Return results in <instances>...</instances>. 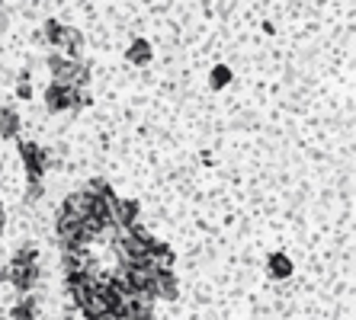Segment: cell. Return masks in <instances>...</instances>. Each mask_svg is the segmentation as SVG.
<instances>
[{
  "instance_id": "8",
  "label": "cell",
  "mask_w": 356,
  "mask_h": 320,
  "mask_svg": "<svg viewBox=\"0 0 356 320\" xmlns=\"http://www.w3.org/2000/svg\"><path fill=\"white\" fill-rule=\"evenodd\" d=\"M266 276H270V279H276V282L289 279V276H292V260L282 253V250L270 253V256H266Z\"/></svg>"
},
{
  "instance_id": "17",
  "label": "cell",
  "mask_w": 356,
  "mask_h": 320,
  "mask_svg": "<svg viewBox=\"0 0 356 320\" xmlns=\"http://www.w3.org/2000/svg\"><path fill=\"white\" fill-rule=\"evenodd\" d=\"M90 103H93L90 90H74V109H71V112H81V109L90 106Z\"/></svg>"
},
{
  "instance_id": "7",
  "label": "cell",
  "mask_w": 356,
  "mask_h": 320,
  "mask_svg": "<svg viewBox=\"0 0 356 320\" xmlns=\"http://www.w3.org/2000/svg\"><path fill=\"white\" fill-rule=\"evenodd\" d=\"M90 205H93V196L87 192V189H77V192H71V196L61 202L58 212L71 214V218H77V221H83L87 214H90Z\"/></svg>"
},
{
  "instance_id": "2",
  "label": "cell",
  "mask_w": 356,
  "mask_h": 320,
  "mask_svg": "<svg viewBox=\"0 0 356 320\" xmlns=\"http://www.w3.org/2000/svg\"><path fill=\"white\" fill-rule=\"evenodd\" d=\"M180 295V282H177L174 269H158L151 279V298L154 301H177Z\"/></svg>"
},
{
  "instance_id": "9",
  "label": "cell",
  "mask_w": 356,
  "mask_h": 320,
  "mask_svg": "<svg viewBox=\"0 0 356 320\" xmlns=\"http://www.w3.org/2000/svg\"><path fill=\"white\" fill-rule=\"evenodd\" d=\"M151 45L145 39H135L132 45H129V49H125V61H129V65H138V67H148L151 65Z\"/></svg>"
},
{
  "instance_id": "18",
  "label": "cell",
  "mask_w": 356,
  "mask_h": 320,
  "mask_svg": "<svg viewBox=\"0 0 356 320\" xmlns=\"http://www.w3.org/2000/svg\"><path fill=\"white\" fill-rule=\"evenodd\" d=\"M3 230H7V208L0 202V237H3Z\"/></svg>"
},
{
  "instance_id": "15",
  "label": "cell",
  "mask_w": 356,
  "mask_h": 320,
  "mask_svg": "<svg viewBox=\"0 0 356 320\" xmlns=\"http://www.w3.org/2000/svg\"><path fill=\"white\" fill-rule=\"evenodd\" d=\"M17 96H19V99H29V96H33V83H29V71H19V77H17Z\"/></svg>"
},
{
  "instance_id": "1",
  "label": "cell",
  "mask_w": 356,
  "mask_h": 320,
  "mask_svg": "<svg viewBox=\"0 0 356 320\" xmlns=\"http://www.w3.org/2000/svg\"><path fill=\"white\" fill-rule=\"evenodd\" d=\"M19 160L26 167V180L39 183L45 176V167H49V151L39 148L35 141H19Z\"/></svg>"
},
{
  "instance_id": "19",
  "label": "cell",
  "mask_w": 356,
  "mask_h": 320,
  "mask_svg": "<svg viewBox=\"0 0 356 320\" xmlns=\"http://www.w3.org/2000/svg\"><path fill=\"white\" fill-rule=\"evenodd\" d=\"M0 112H3V103H0Z\"/></svg>"
},
{
  "instance_id": "6",
  "label": "cell",
  "mask_w": 356,
  "mask_h": 320,
  "mask_svg": "<svg viewBox=\"0 0 356 320\" xmlns=\"http://www.w3.org/2000/svg\"><path fill=\"white\" fill-rule=\"evenodd\" d=\"M138 199H116L113 202V228H132V224H138Z\"/></svg>"
},
{
  "instance_id": "3",
  "label": "cell",
  "mask_w": 356,
  "mask_h": 320,
  "mask_svg": "<svg viewBox=\"0 0 356 320\" xmlns=\"http://www.w3.org/2000/svg\"><path fill=\"white\" fill-rule=\"evenodd\" d=\"M7 282L10 288H17L19 295H29L35 288V282H39V266H17L10 263L7 266Z\"/></svg>"
},
{
  "instance_id": "11",
  "label": "cell",
  "mask_w": 356,
  "mask_h": 320,
  "mask_svg": "<svg viewBox=\"0 0 356 320\" xmlns=\"http://www.w3.org/2000/svg\"><path fill=\"white\" fill-rule=\"evenodd\" d=\"M10 263H17V266H35V263H39V246H35L33 240H23V244L17 246V253L10 256Z\"/></svg>"
},
{
  "instance_id": "13",
  "label": "cell",
  "mask_w": 356,
  "mask_h": 320,
  "mask_svg": "<svg viewBox=\"0 0 356 320\" xmlns=\"http://www.w3.org/2000/svg\"><path fill=\"white\" fill-rule=\"evenodd\" d=\"M209 83H212V90H222V87H228V83H232V71H228L225 65H218L216 71L209 74Z\"/></svg>"
},
{
  "instance_id": "20",
  "label": "cell",
  "mask_w": 356,
  "mask_h": 320,
  "mask_svg": "<svg viewBox=\"0 0 356 320\" xmlns=\"http://www.w3.org/2000/svg\"><path fill=\"white\" fill-rule=\"evenodd\" d=\"M0 7H3V0H0Z\"/></svg>"
},
{
  "instance_id": "16",
  "label": "cell",
  "mask_w": 356,
  "mask_h": 320,
  "mask_svg": "<svg viewBox=\"0 0 356 320\" xmlns=\"http://www.w3.org/2000/svg\"><path fill=\"white\" fill-rule=\"evenodd\" d=\"M42 192H45V189H42V180L39 183H29V180H26V202H29V205H33V202H39Z\"/></svg>"
},
{
  "instance_id": "5",
  "label": "cell",
  "mask_w": 356,
  "mask_h": 320,
  "mask_svg": "<svg viewBox=\"0 0 356 320\" xmlns=\"http://www.w3.org/2000/svg\"><path fill=\"white\" fill-rule=\"evenodd\" d=\"M45 109L49 112H71L74 109V90L61 87V83H49L45 90Z\"/></svg>"
},
{
  "instance_id": "10",
  "label": "cell",
  "mask_w": 356,
  "mask_h": 320,
  "mask_svg": "<svg viewBox=\"0 0 356 320\" xmlns=\"http://www.w3.org/2000/svg\"><path fill=\"white\" fill-rule=\"evenodd\" d=\"M17 135H19V112L3 103V112H0V138L10 141V138H17Z\"/></svg>"
},
{
  "instance_id": "12",
  "label": "cell",
  "mask_w": 356,
  "mask_h": 320,
  "mask_svg": "<svg viewBox=\"0 0 356 320\" xmlns=\"http://www.w3.org/2000/svg\"><path fill=\"white\" fill-rule=\"evenodd\" d=\"M39 308H35V298L33 295H23L13 308H10V320H35Z\"/></svg>"
},
{
  "instance_id": "4",
  "label": "cell",
  "mask_w": 356,
  "mask_h": 320,
  "mask_svg": "<svg viewBox=\"0 0 356 320\" xmlns=\"http://www.w3.org/2000/svg\"><path fill=\"white\" fill-rule=\"evenodd\" d=\"M174 260H177V253L167 244H161V240H154V237L148 240V246H145V266H148V269H154V272L174 269Z\"/></svg>"
},
{
  "instance_id": "14",
  "label": "cell",
  "mask_w": 356,
  "mask_h": 320,
  "mask_svg": "<svg viewBox=\"0 0 356 320\" xmlns=\"http://www.w3.org/2000/svg\"><path fill=\"white\" fill-rule=\"evenodd\" d=\"M87 192H90V196H116V192H113V186H109L106 180H103V176H93L90 183H87Z\"/></svg>"
}]
</instances>
